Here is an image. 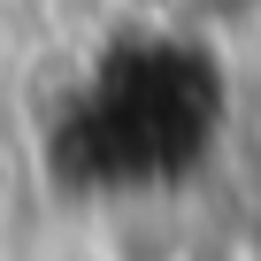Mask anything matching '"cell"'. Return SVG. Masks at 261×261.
<instances>
[{"instance_id": "6da1fadb", "label": "cell", "mask_w": 261, "mask_h": 261, "mask_svg": "<svg viewBox=\"0 0 261 261\" xmlns=\"http://www.w3.org/2000/svg\"><path fill=\"white\" fill-rule=\"evenodd\" d=\"M200 8H261V0H200Z\"/></svg>"}]
</instances>
